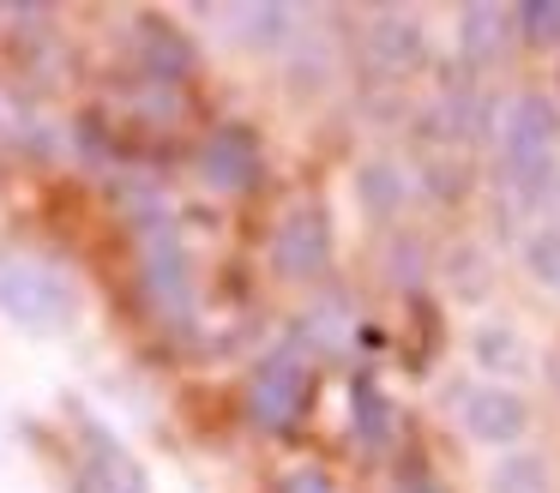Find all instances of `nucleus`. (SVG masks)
<instances>
[{
    "label": "nucleus",
    "instance_id": "1",
    "mask_svg": "<svg viewBox=\"0 0 560 493\" xmlns=\"http://www.w3.org/2000/svg\"><path fill=\"white\" fill-rule=\"evenodd\" d=\"M555 144H560V108L542 91H524L500 108V156H506V180L524 204L542 199V180L560 168Z\"/></svg>",
    "mask_w": 560,
    "mask_h": 493
},
{
    "label": "nucleus",
    "instance_id": "2",
    "mask_svg": "<svg viewBox=\"0 0 560 493\" xmlns=\"http://www.w3.org/2000/svg\"><path fill=\"white\" fill-rule=\"evenodd\" d=\"M0 313L13 325H25V331H61L79 313V295L61 271L7 253V259H0Z\"/></svg>",
    "mask_w": 560,
    "mask_h": 493
},
{
    "label": "nucleus",
    "instance_id": "3",
    "mask_svg": "<svg viewBox=\"0 0 560 493\" xmlns=\"http://www.w3.org/2000/svg\"><path fill=\"white\" fill-rule=\"evenodd\" d=\"M307 385L314 379H307V367L295 355H271V361H259L254 385H247V409H254L259 427H290L307 403Z\"/></svg>",
    "mask_w": 560,
    "mask_h": 493
},
{
    "label": "nucleus",
    "instance_id": "4",
    "mask_svg": "<svg viewBox=\"0 0 560 493\" xmlns=\"http://www.w3.org/2000/svg\"><path fill=\"white\" fill-rule=\"evenodd\" d=\"M464 433L482 445H518L524 433H530V403H524L512 385H476V391H464Z\"/></svg>",
    "mask_w": 560,
    "mask_h": 493
},
{
    "label": "nucleus",
    "instance_id": "5",
    "mask_svg": "<svg viewBox=\"0 0 560 493\" xmlns=\"http://www.w3.org/2000/svg\"><path fill=\"white\" fill-rule=\"evenodd\" d=\"M271 259H278L283 277L326 271V259H331V223H326V211H319V204H295V211L278 223V235H271Z\"/></svg>",
    "mask_w": 560,
    "mask_h": 493
},
{
    "label": "nucleus",
    "instance_id": "6",
    "mask_svg": "<svg viewBox=\"0 0 560 493\" xmlns=\"http://www.w3.org/2000/svg\"><path fill=\"white\" fill-rule=\"evenodd\" d=\"M199 180L218 192H247L259 180V144L247 127H223L206 139V151H199Z\"/></svg>",
    "mask_w": 560,
    "mask_h": 493
},
{
    "label": "nucleus",
    "instance_id": "7",
    "mask_svg": "<svg viewBox=\"0 0 560 493\" xmlns=\"http://www.w3.org/2000/svg\"><path fill=\"white\" fill-rule=\"evenodd\" d=\"M145 289L170 319H187V307H194V277H187V253L175 247L170 228H151L145 235Z\"/></svg>",
    "mask_w": 560,
    "mask_h": 493
},
{
    "label": "nucleus",
    "instance_id": "8",
    "mask_svg": "<svg viewBox=\"0 0 560 493\" xmlns=\"http://www.w3.org/2000/svg\"><path fill=\"white\" fill-rule=\"evenodd\" d=\"M422 19L416 12H374L368 19V55L380 60L386 72H410L422 60Z\"/></svg>",
    "mask_w": 560,
    "mask_h": 493
},
{
    "label": "nucleus",
    "instance_id": "9",
    "mask_svg": "<svg viewBox=\"0 0 560 493\" xmlns=\"http://www.w3.org/2000/svg\"><path fill=\"white\" fill-rule=\"evenodd\" d=\"M470 355H476V367L494 373V379H506V373H530V343H524L512 325H500V319H482V325H476Z\"/></svg>",
    "mask_w": 560,
    "mask_h": 493
},
{
    "label": "nucleus",
    "instance_id": "10",
    "mask_svg": "<svg viewBox=\"0 0 560 493\" xmlns=\"http://www.w3.org/2000/svg\"><path fill=\"white\" fill-rule=\"evenodd\" d=\"M488 493H555V469L542 451H506L488 476Z\"/></svg>",
    "mask_w": 560,
    "mask_h": 493
},
{
    "label": "nucleus",
    "instance_id": "11",
    "mask_svg": "<svg viewBox=\"0 0 560 493\" xmlns=\"http://www.w3.org/2000/svg\"><path fill=\"white\" fill-rule=\"evenodd\" d=\"M506 12L500 7H464L458 12V55L464 60H494L500 55V43H506Z\"/></svg>",
    "mask_w": 560,
    "mask_h": 493
},
{
    "label": "nucleus",
    "instance_id": "12",
    "mask_svg": "<svg viewBox=\"0 0 560 493\" xmlns=\"http://www.w3.org/2000/svg\"><path fill=\"white\" fill-rule=\"evenodd\" d=\"M139 48H145V67L158 72V79H182V72L194 67V48H187V36L170 31V24H145Z\"/></svg>",
    "mask_w": 560,
    "mask_h": 493
},
{
    "label": "nucleus",
    "instance_id": "13",
    "mask_svg": "<svg viewBox=\"0 0 560 493\" xmlns=\"http://www.w3.org/2000/svg\"><path fill=\"white\" fill-rule=\"evenodd\" d=\"M355 192H362V204H368L374 216H392V211L404 204V192H410V187H404V175H398L392 163H368L362 175H355Z\"/></svg>",
    "mask_w": 560,
    "mask_h": 493
},
{
    "label": "nucleus",
    "instance_id": "14",
    "mask_svg": "<svg viewBox=\"0 0 560 493\" xmlns=\"http://www.w3.org/2000/svg\"><path fill=\"white\" fill-rule=\"evenodd\" d=\"M488 283H494V277H488V259L476 247H452L446 253V289L458 301H482Z\"/></svg>",
    "mask_w": 560,
    "mask_h": 493
},
{
    "label": "nucleus",
    "instance_id": "15",
    "mask_svg": "<svg viewBox=\"0 0 560 493\" xmlns=\"http://www.w3.org/2000/svg\"><path fill=\"white\" fill-rule=\"evenodd\" d=\"M230 19L242 24L247 43L271 48V43H283V36H290V19H295V12H290V7H235Z\"/></svg>",
    "mask_w": 560,
    "mask_h": 493
},
{
    "label": "nucleus",
    "instance_id": "16",
    "mask_svg": "<svg viewBox=\"0 0 560 493\" xmlns=\"http://www.w3.org/2000/svg\"><path fill=\"white\" fill-rule=\"evenodd\" d=\"M524 265H530L536 283L560 289V216H555V223H542L530 240H524Z\"/></svg>",
    "mask_w": 560,
    "mask_h": 493
},
{
    "label": "nucleus",
    "instance_id": "17",
    "mask_svg": "<svg viewBox=\"0 0 560 493\" xmlns=\"http://www.w3.org/2000/svg\"><path fill=\"white\" fill-rule=\"evenodd\" d=\"M512 24H518L530 43H560V7L555 0H524V7L512 12Z\"/></svg>",
    "mask_w": 560,
    "mask_h": 493
},
{
    "label": "nucleus",
    "instance_id": "18",
    "mask_svg": "<svg viewBox=\"0 0 560 493\" xmlns=\"http://www.w3.org/2000/svg\"><path fill=\"white\" fill-rule=\"evenodd\" d=\"M355 427L368 439H386V403H380V391L368 379H355Z\"/></svg>",
    "mask_w": 560,
    "mask_h": 493
},
{
    "label": "nucleus",
    "instance_id": "19",
    "mask_svg": "<svg viewBox=\"0 0 560 493\" xmlns=\"http://www.w3.org/2000/svg\"><path fill=\"white\" fill-rule=\"evenodd\" d=\"M283 493H338V488H331L319 469H290V476H283Z\"/></svg>",
    "mask_w": 560,
    "mask_h": 493
},
{
    "label": "nucleus",
    "instance_id": "20",
    "mask_svg": "<svg viewBox=\"0 0 560 493\" xmlns=\"http://www.w3.org/2000/svg\"><path fill=\"white\" fill-rule=\"evenodd\" d=\"M404 493H440V488H434L428 476H416V481H404Z\"/></svg>",
    "mask_w": 560,
    "mask_h": 493
}]
</instances>
